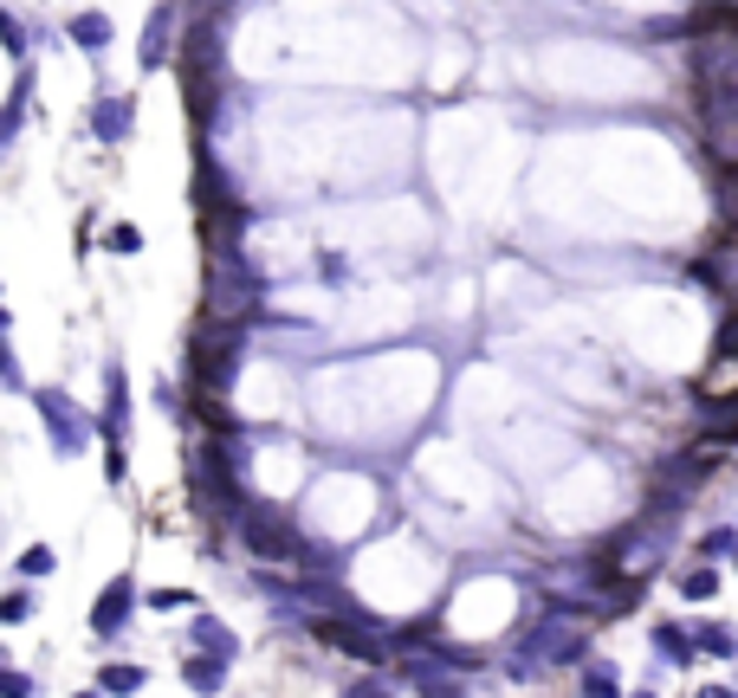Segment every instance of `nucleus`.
I'll list each match as a JSON object with an SVG mask.
<instances>
[{"label": "nucleus", "instance_id": "f257e3e1", "mask_svg": "<svg viewBox=\"0 0 738 698\" xmlns=\"http://www.w3.org/2000/svg\"><path fill=\"white\" fill-rule=\"evenodd\" d=\"M26 402H33V415L46 427V440H53V453L59 459H78V453H91V440H97V420L78 408L66 388H26Z\"/></svg>", "mask_w": 738, "mask_h": 698}, {"label": "nucleus", "instance_id": "f03ea898", "mask_svg": "<svg viewBox=\"0 0 738 698\" xmlns=\"http://www.w3.org/2000/svg\"><path fill=\"white\" fill-rule=\"evenodd\" d=\"M233 369H240V330H201L195 349H188V375H195V388H201V402H215L227 382H233Z\"/></svg>", "mask_w": 738, "mask_h": 698}, {"label": "nucleus", "instance_id": "7ed1b4c3", "mask_svg": "<svg viewBox=\"0 0 738 698\" xmlns=\"http://www.w3.org/2000/svg\"><path fill=\"white\" fill-rule=\"evenodd\" d=\"M524 660H551V666L584 660V628L570 621V608H544V621L524 633Z\"/></svg>", "mask_w": 738, "mask_h": 698}, {"label": "nucleus", "instance_id": "20e7f679", "mask_svg": "<svg viewBox=\"0 0 738 698\" xmlns=\"http://www.w3.org/2000/svg\"><path fill=\"white\" fill-rule=\"evenodd\" d=\"M130 615H137V575H117V582H104V595L91 608V633L111 640V633L130 628Z\"/></svg>", "mask_w": 738, "mask_h": 698}, {"label": "nucleus", "instance_id": "39448f33", "mask_svg": "<svg viewBox=\"0 0 738 698\" xmlns=\"http://www.w3.org/2000/svg\"><path fill=\"white\" fill-rule=\"evenodd\" d=\"M97 433L124 440L130 433V375L124 362H104V408H97Z\"/></svg>", "mask_w": 738, "mask_h": 698}, {"label": "nucleus", "instance_id": "423d86ee", "mask_svg": "<svg viewBox=\"0 0 738 698\" xmlns=\"http://www.w3.org/2000/svg\"><path fill=\"white\" fill-rule=\"evenodd\" d=\"M169 46H175V7L162 0V7H149V20H143V53H137V66H143V71H162Z\"/></svg>", "mask_w": 738, "mask_h": 698}, {"label": "nucleus", "instance_id": "0eeeda50", "mask_svg": "<svg viewBox=\"0 0 738 698\" xmlns=\"http://www.w3.org/2000/svg\"><path fill=\"white\" fill-rule=\"evenodd\" d=\"M137 124V97H97L91 104V137L97 142H124Z\"/></svg>", "mask_w": 738, "mask_h": 698}, {"label": "nucleus", "instance_id": "6e6552de", "mask_svg": "<svg viewBox=\"0 0 738 698\" xmlns=\"http://www.w3.org/2000/svg\"><path fill=\"white\" fill-rule=\"evenodd\" d=\"M227 673H233V660H221V653H188V660H182V686L201 693V698H221Z\"/></svg>", "mask_w": 738, "mask_h": 698}, {"label": "nucleus", "instance_id": "1a4fd4ad", "mask_svg": "<svg viewBox=\"0 0 738 698\" xmlns=\"http://www.w3.org/2000/svg\"><path fill=\"white\" fill-rule=\"evenodd\" d=\"M311 633L324 640V647H337V653H350V660H382V647L357 633V621H311Z\"/></svg>", "mask_w": 738, "mask_h": 698}, {"label": "nucleus", "instance_id": "9d476101", "mask_svg": "<svg viewBox=\"0 0 738 698\" xmlns=\"http://www.w3.org/2000/svg\"><path fill=\"white\" fill-rule=\"evenodd\" d=\"M188 640H195V653H221V660H240V633L227 628L221 615H195Z\"/></svg>", "mask_w": 738, "mask_h": 698}, {"label": "nucleus", "instance_id": "9b49d317", "mask_svg": "<svg viewBox=\"0 0 738 698\" xmlns=\"http://www.w3.org/2000/svg\"><path fill=\"white\" fill-rule=\"evenodd\" d=\"M66 39H72L78 53H91V59H97V53L111 46V20H104V13H72V26H66Z\"/></svg>", "mask_w": 738, "mask_h": 698}, {"label": "nucleus", "instance_id": "f8f14e48", "mask_svg": "<svg viewBox=\"0 0 738 698\" xmlns=\"http://www.w3.org/2000/svg\"><path fill=\"white\" fill-rule=\"evenodd\" d=\"M655 647H661L667 666H693V633L680 628V621H655V633H648Z\"/></svg>", "mask_w": 738, "mask_h": 698}, {"label": "nucleus", "instance_id": "ddd939ff", "mask_svg": "<svg viewBox=\"0 0 738 698\" xmlns=\"http://www.w3.org/2000/svg\"><path fill=\"white\" fill-rule=\"evenodd\" d=\"M143 666H117V660H111V666H97V693H111V698H124V693H143Z\"/></svg>", "mask_w": 738, "mask_h": 698}, {"label": "nucleus", "instance_id": "4468645a", "mask_svg": "<svg viewBox=\"0 0 738 698\" xmlns=\"http://www.w3.org/2000/svg\"><path fill=\"white\" fill-rule=\"evenodd\" d=\"M104 253L137 259V253H143V226H137V220H111V226H104Z\"/></svg>", "mask_w": 738, "mask_h": 698}, {"label": "nucleus", "instance_id": "2eb2a0df", "mask_svg": "<svg viewBox=\"0 0 738 698\" xmlns=\"http://www.w3.org/2000/svg\"><path fill=\"white\" fill-rule=\"evenodd\" d=\"M680 595H687V602H713V595H719V569H713V562L680 569Z\"/></svg>", "mask_w": 738, "mask_h": 698}, {"label": "nucleus", "instance_id": "dca6fc26", "mask_svg": "<svg viewBox=\"0 0 738 698\" xmlns=\"http://www.w3.org/2000/svg\"><path fill=\"white\" fill-rule=\"evenodd\" d=\"M33 615H39L33 589H7V595H0V628H26Z\"/></svg>", "mask_w": 738, "mask_h": 698}, {"label": "nucleus", "instance_id": "f3484780", "mask_svg": "<svg viewBox=\"0 0 738 698\" xmlns=\"http://www.w3.org/2000/svg\"><path fill=\"white\" fill-rule=\"evenodd\" d=\"M0 53H7V59H20V66H26V53H33L26 20H20V13H7V7H0Z\"/></svg>", "mask_w": 738, "mask_h": 698}, {"label": "nucleus", "instance_id": "a211bd4d", "mask_svg": "<svg viewBox=\"0 0 738 698\" xmlns=\"http://www.w3.org/2000/svg\"><path fill=\"white\" fill-rule=\"evenodd\" d=\"M584 698H622V679L609 673V660H590L584 666Z\"/></svg>", "mask_w": 738, "mask_h": 698}, {"label": "nucleus", "instance_id": "6ab92c4d", "mask_svg": "<svg viewBox=\"0 0 738 698\" xmlns=\"http://www.w3.org/2000/svg\"><path fill=\"white\" fill-rule=\"evenodd\" d=\"M53 569H59V550H53V544H26V550H20V575H26V582H39V575H53Z\"/></svg>", "mask_w": 738, "mask_h": 698}, {"label": "nucleus", "instance_id": "aec40b11", "mask_svg": "<svg viewBox=\"0 0 738 698\" xmlns=\"http://www.w3.org/2000/svg\"><path fill=\"white\" fill-rule=\"evenodd\" d=\"M149 402H155L162 415H182V408H188V395H182V382H169V375H155V388H149Z\"/></svg>", "mask_w": 738, "mask_h": 698}, {"label": "nucleus", "instance_id": "412c9836", "mask_svg": "<svg viewBox=\"0 0 738 698\" xmlns=\"http://www.w3.org/2000/svg\"><path fill=\"white\" fill-rule=\"evenodd\" d=\"M195 602H201L195 589H155V595H149V608H155V615H182V608H195Z\"/></svg>", "mask_w": 738, "mask_h": 698}, {"label": "nucleus", "instance_id": "4be33fe9", "mask_svg": "<svg viewBox=\"0 0 738 698\" xmlns=\"http://www.w3.org/2000/svg\"><path fill=\"white\" fill-rule=\"evenodd\" d=\"M687 633H693V653H700V647H706V653H719V660L733 653V633L719 628V621H706V628H687Z\"/></svg>", "mask_w": 738, "mask_h": 698}, {"label": "nucleus", "instance_id": "5701e85b", "mask_svg": "<svg viewBox=\"0 0 738 698\" xmlns=\"http://www.w3.org/2000/svg\"><path fill=\"white\" fill-rule=\"evenodd\" d=\"M733 544H738L733 524H719V531H706V537H700V557H706V562H726V557H733Z\"/></svg>", "mask_w": 738, "mask_h": 698}, {"label": "nucleus", "instance_id": "b1692460", "mask_svg": "<svg viewBox=\"0 0 738 698\" xmlns=\"http://www.w3.org/2000/svg\"><path fill=\"white\" fill-rule=\"evenodd\" d=\"M104 479H111V486H124V479H130V459H124V440H111V446H104Z\"/></svg>", "mask_w": 738, "mask_h": 698}, {"label": "nucleus", "instance_id": "393cba45", "mask_svg": "<svg viewBox=\"0 0 738 698\" xmlns=\"http://www.w3.org/2000/svg\"><path fill=\"white\" fill-rule=\"evenodd\" d=\"M337 698H395V693H389V686H382V679L369 673V679H350V686H344Z\"/></svg>", "mask_w": 738, "mask_h": 698}, {"label": "nucleus", "instance_id": "a878e982", "mask_svg": "<svg viewBox=\"0 0 738 698\" xmlns=\"http://www.w3.org/2000/svg\"><path fill=\"white\" fill-rule=\"evenodd\" d=\"M0 698H33V679H26V673H7V666H0Z\"/></svg>", "mask_w": 738, "mask_h": 698}, {"label": "nucleus", "instance_id": "bb28decb", "mask_svg": "<svg viewBox=\"0 0 738 698\" xmlns=\"http://www.w3.org/2000/svg\"><path fill=\"white\" fill-rule=\"evenodd\" d=\"M700 698H733V686H700Z\"/></svg>", "mask_w": 738, "mask_h": 698}, {"label": "nucleus", "instance_id": "cd10ccee", "mask_svg": "<svg viewBox=\"0 0 738 698\" xmlns=\"http://www.w3.org/2000/svg\"><path fill=\"white\" fill-rule=\"evenodd\" d=\"M622 698H655V693H648V686H642V693H622Z\"/></svg>", "mask_w": 738, "mask_h": 698}, {"label": "nucleus", "instance_id": "c85d7f7f", "mask_svg": "<svg viewBox=\"0 0 738 698\" xmlns=\"http://www.w3.org/2000/svg\"><path fill=\"white\" fill-rule=\"evenodd\" d=\"M78 698H104V693H97V686H91V693H78Z\"/></svg>", "mask_w": 738, "mask_h": 698}]
</instances>
